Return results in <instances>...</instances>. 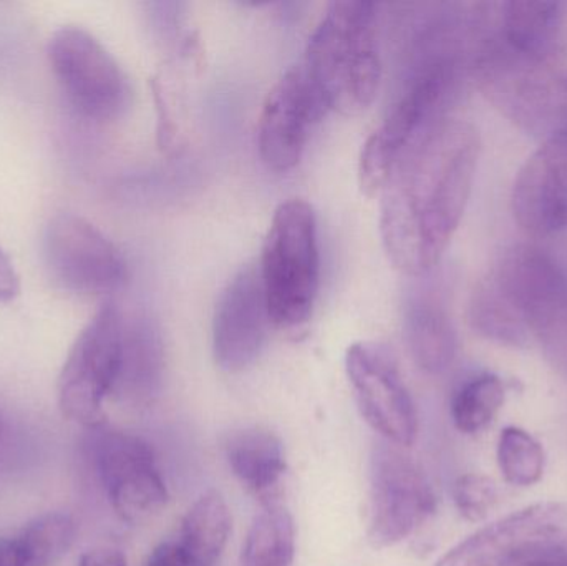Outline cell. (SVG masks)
<instances>
[{"label": "cell", "mask_w": 567, "mask_h": 566, "mask_svg": "<svg viewBox=\"0 0 567 566\" xmlns=\"http://www.w3.org/2000/svg\"><path fill=\"white\" fill-rule=\"evenodd\" d=\"M478 132L443 116L396 163L380 195V236L392 265L420 278L449 248L472 195Z\"/></svg>", "instance_id": "cell-1"}, {"label": "cell", "mask_w": 567, "mask_h": 566, "mask_svg": "<svg viewBox=\"0 0 567 566\" xmlns=\"http://www.w3.org/2000/svg\"><path fill=\"white\" fill-rule=\"evenodd\" d=\"M300 63L326 110L357 115L369 109L382 79L375 3H330Z\"/></svg>", "instance_id": "cell-2"}, {"label": "cell", "mask_w": 567, "mask_h": 566, "mask_svg": "<svg viewBox=\"0 0 567 566\" xmlns=\"http://www.w3.org/2000/svg\"><path fill=\"white\" fill-rule=\"evenodd\" d=\"M476 6L470 72L509 120L529 132H555L567 122V65L516 55L496 42Z\"/></svg>", "instance_id": "cell-3"}, {"label": "cell", "mask_w": 567, "mask_h": 566, "mask_svg": "<svg viewBox=\"0 0 567 566\" xmlns=\"http://www.w3.org/2000/svg\"><path fill=\"white\" fill-rule=\"evenodd\" d=\"M258 269L272 325L286 329L306 325L320 279L317 218L309 203L296 198L278 206Z\"/></svg>", "instance_id": "cell-4"}, {"label": "cell", "mask_w": 567, "mask_h": 566, "mask_svg": "<svg viewBox=\"0 0 567 566\" xmlns=\"http://www.w3.org/2000/svg\"><path fill=\"white\" fill-rule=\"evenodd\" d=\"M526 338L567 378V279L545 253L518 246L485 279Z\"/></svg>", "instance_id": "cell-5"}, {"label": "cell", "mask_w": 567, "mask_h": 566, "mask_svg": "<svg viewBox=\"0 0 567 566\" xmlns=\"http://www.w3.org/2000/svg\"><path fill=\"white\" fill-rule=\"evenodd\" d=\"M465 69L470 70L466 60L443 59L412 70L405 92L360 153L359 179L367 195H379L409 146L445 116L443 110Z\"/></svg>", "instance_id": "cell-6"}, {"label": "cell", "mask_w": 567, "mask_h": 566, "mask_svg": "<svg viewBox=\"0 0 567 566\" xmlns=\"http://www.w3.org/2000/svg\"><path fill=\"white\" fill-rule=\"evenodd\" d=\"M123 312L106 302L76 336L59 375L63 418L86 429L105 425V401L115 392L122 366Z\"/></svg>", "instance_id": "cell-7"}, {"label": "cell", "mask_w": 567, "mask_h": 566, "mask_svg": "<svg viewBox=\"0 0 567 566\" xmlns=\"http://www.w3.org/2000/svg\"><path fill=\"white\" fill-rule=\"evenodd\" d=\"M436 498L422 469L400 451L380 441L369 459V528L377 550L395 547L412 537L435 512Z\"/></svg>", "instance_id": "cell-8"}, {"label": "cell", "mask_w": 567, "mask_h": 566, "mask_svg": "<svg viewBox=\"0 0 567 566\" xmlns=\"http://www.w3.org/2000/svg\"><path fill=\"white\" fill-rule=\"evenodd\" d=\"M49 60L69 102L86 119H116L130 103V85L115 56L82 27H60Z\"/></svg>", "instance_id": "cell-9"}, {"label": "cell", "mask_w": 567, "mask_h": 566, "mask_svg": "<svg viewBox=\"0 0 567 566\" xmlns=\"http://www.w3.org/2000/svg\"><path fill=\"white\" fill-rule=\"evenodd\" d=\"M346 371L367 424L383 441L410 447L419 415L392 352L379 342H355L347 349Z\"/></svg>", "instance_id": "cell-10"}, {"label": "cell", "mask_w": 567, "mask_h": 566, "mask_svg": "<svg viewBox=\"0 0 567 566\" xmlns=\"http://www.w3.org/2000/svg\"><path fill=\"white\" fill-rule=\"evenodd\" d=\"M43 249L53 278L76 295H112L122 289L128 276L115 243L72 213L56 215L49 223Z\"/></svg>", "instance_id": "cell-11"}, {"label": "cell", "mask_w": 567, "mask_h": 566, "mask_svg": "<svg viewBox=\"0 0 567 566\" xmlns=\"http://www.w3.org/2000/svg\"><path fill=\"white\" fill-rule=\"evenodd\" d=\"M96 467L110 505L126 524H145L168 505L155 454L142 439L123 432L103 435Z\"/></svg>", "instance_id": "cell-12"}, {"label": "cell", "mask_w": 567, "mask_h": 566, "mask_svg": "<svg viewBox=\"0 0 567 566\" xmlns=\"http://www.w3.org/2000/svg\"><path fill=\"white\" fill-rule=\"evenodd\" d=\"M326 112L302 63L290 66L269 90L258 123L262 162L275 172H287L302 158L313 123Z\"/></svg>", "instance_id": "cell-13"}, {"label": "cell", "mask_w": 567, "mask_h": 566, "mask_svg": "<svg viewBox=\"0 0 567 566\" xmlns=\"http://www.w3.org/2000/svg\"><path fill=\"white\" fill-rule=\"evenodd\" d=\"M271 325L258 266L246 265L226 286L213 319V352L223 371L251 368L266 344Z\"/></svg>", "instance_id": "cell-14"}, {"label": "cell", "mask_w": 567, "mask_h": 566, "mask_svg": "<svg viewBox=\"0 0 567 566\" xmlns=\"http://www.w3.org/2000/svg\"><path fill=\"white\" fill-rule=\"evenodd\" d=\"M563 541H567V507L545 502L475 532L435 566H502L533 548Z\"/></svg>", "instance_id": "cell-15"}, {"label": "cell", "mask_w": 567, "mask_h": 566, "mask_svg": "<svg viewBox=\"0 0 567 566\" xmlns=\"http://www.w3.org/2000/svg\"><path fill=\"white\" fill-rule=\"evenodd\" d=\"M513 213L533 235L567 229V122L549 133L516 176Z\"/></svg>", "instance_id": "cell-16"}, {"label": "cell", "mask_w": 567, "mask_h": 566, "mask_svg": "<svg viewBox=\"0 0 567 566\" xmlns=\"http://www.w3.org/2000/svg\"><path fill=\"white\" fill-rule=\"evenodd\" d=\"M486 32L509 52L545 63L567 56V2L480 3Z\"/></svg>", "instance_id": "cell-17"}, {"label": "cell", "mask_w": 567, "mask_h": 566, "mask_svg": "<svg viewBox=\"0 0 567 566\" xmlns=\"http://www.w3.org/2000/svg\"><path fill=\"white\" fill-rule=\"evenodd\" d=\"M233 518L225 497L208 491L183 517L178 535L163 542L146 566H216L231 535Z\"/></svg>", "instance_id": "cell-18"}, {"label": "cell", "mask_w": 567, "mask_h": 566, "mask_svg": "<svg viewBox=\"0 0 567 566\" xmlns=\"http://www.w3.org/2000/svg\"><path fill=\"white\" fill-rule=\"evenodd\" d=\"M223 449L233 475L262 507L281 504L287 462L281 439L275 432L239 429L226 435Z\"/></svg>", "instance_id": "cell-19"}, {"label": "cell", "mask_w": 567, "mask_h": 566, "mask_svg": "<svg viewBox=\"0 0 567 566\" xmlns=\"http://www.w3.org/2000/svg\"><path fill=\"white\" fill-rule=\"evenodd\" d=\"M165 368L162 335L145 312L123 315L122 366L115 392L130 404H148L159 394Z\"/></svg>", "instance_id": "cell-20"}, {"label": "cell", "mask_w": 567, "mask_h": 566, "mask_svg": "<svg viewBox=\"0 0 567 566\" xmlns=\"http://www.w3.org/2000/svg\"><path fill=\"white\" fill-rule=\"evenodd\" d=\"M403 336L410 356L426 374H442L455 361L456 332L439 296L416 291L403 312Z\"/></svg>", "instance_id": "cell-21"}, {"label": "cell", "mask_w": 567, "mask_h": 566, "mask_svg": "<svg viewBox=\"0 0 567 566\" xmlns=\"http://www.w3.org/2000/svg\"><path fill=\"white\" fill-rule=\"evenodd\" d=\"M75 535V521L70 515H43L16 537L0 541V566L56 565L69 554Z\"/></svg>", "instance_id": "cell-22"}, {"label": "cell", "mask_w": 567, "mask_h": 566, "mask_svg": "<svg viewBox=\"0 0 567 566\" xmlns=\"http://www.w3.org/2000/svg\"><path fill=\"white\" fill-rule=\"evenodd\" d=\"M296 527L282 504L266 507L252 522L243 547L241 566H292Z\"/></svg>", "instance_id": "cell-23"}, {"label": "cell", "mask_w": 567, "mask_h": 566, "mask_svg": "<svg viewBox=\"0 0 567 566\" xmlns=\"http://www.w3.org/2000/svg\"><path fill=\"white\" fill-rule=\"evenodd\" d=\"M506 389L495 374H482L465 382L453 395L452 419L463 434L485 431L505 404Z\"/></svg>", "instance_id": "cell-24"}, {"label": "cell", "mask_w": 567, "mask_h": 566, "mask_svg": "<svg viewBox=\"0 0 567 566\" xmlns=\"http://www.w3.org/2000/svg\"><path fill=\"white\" fill-rule=\"evenodd\" d=\"M498 465L508 484L529 487L543 477L545 451L529 432L519 428H506L499 435Z\"/></svg>", "instance_id": "cell-25"}, {"label": "cell", "mask_w": 567, "mask_h": 566, "mask_svg": "<svg viewBox=\"0 0 567 566\" xmlns=\"http://www.w3.org/2000/svg\"><path fill=\"white\" fill-rule=\"evenodd\" d=\"M453 501L456 511L468 522H482L498 502L495 482L485 475L466 474L455 482Z\"/></svg>", "instance_id": "cell-26"}, {"label": "cell", "mask_w": 567, "mask_h": 566, "mask_svg": "<svg viewBox=\"0 0 567 566\" xmlns=\"http://www.w3.org/2000/svg\"><path fill=\"white\" fill-rule=\"evenodd\" d=\"M502 566H567V541L533 548Z\"/></svg>", "instance_id": "cell-27"}, {"label": "cell", "mask_w": 567, "mask_h": 566, "mask_svg": "<svg viewBox=\"0 0 567 566\" xmlns=\"http://www.w3.org/2000/svg\"><path fill=\"white\" fill-rule=\"evenodd\" d=\"M20 278L9 256L0 248V302H10L19 296Z\"/></svg>", "instance_id": "cell-28"}, {"label": "cell", "mask_w": 567, "mask_h": 566, "mask_svg": "<svg viewBox=\"0 0 567 566\" xmlns=\"http://www.w3.org/2000/svg\"><path fill=\"white\" fill-rule=\"evenodd\" d=\"M79 566H128V562L116 548H95L80 557Z\"/></svg>", "instance_id": "cell-29"}, {"label": "cell", "mask_w": 567, "mask_h": 566, "mask_svg": "<svg viewBox=\"0 0 567 566\" xmlns=\"http://www.w3.org/2000/svg\"><path fill=\"white\" fill-rule=\"evenodd\" d=\"M2 432H3V424H2V419H0V441H2Z\"/></svg>", "instance_id": "cell-30"}]
</instances>
